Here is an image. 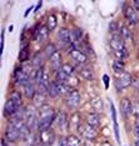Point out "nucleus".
Returning a JSON list of instances; mask_svg holds the SVG:
<instances>
[{
  "mask_svg": "<svg viewBox=\"0 0 139 146\" xmlns=\"http://www.w3.org/2000/svg\"><path fill=\"white\" fill-rule=\"evenodd\" d=\"M61 70L64 71L68 76H73V74H74V71H75V69L73 68V65H70V64H63Z\"/></svg>",
  "mask_w": 139,
  "mask_h": 146,
  "instance_id": "nucleus-35",
  "label": "nucleus"
},
{
  "mask_svg": "<svg viewBox=\"0 0 139 146\" xmlns=\"http://www.w3.org/2000/svg\"><path fill=\"white\" fill-rule=\"evenodd\" d=\"M124 16L129 21V24H132V25H137L139 23V16L137 14V10L130 5H128L124 8Z\"/></svg>",
  "mask_w": 139,
  "mask_h": 146,
  "instance_id": "nucleus-5",
  "label": "nucleus"
},
{
  "mask_svg": "<svg viewBox=\"0 0 139 146\" xmlns=\"http://www.w3.org/2000/svg\"><path fill=\"white\" fill-rule=\"evenodd\" d=\"M112 117H113L114 124H117V112H115V108L113 104H112Z\"/></svg>",
  "mask_w": 139,
  "mask_h": 146,
  "instance_id": "nucleus-40",
  "label": "nucleus"
},
{
  "mask_svg": "<svg viewBox=\"0 0 139 146\" xmlns=\"http://www.w3.org/2000/svg\"><path fill=\"white\" fill-rule=\"evenodd\" d=\"M14 78H15V82L19 85H25L30 81L29 75L23 70V68H16V70L14 72Z\"/></svg>",
  "mask_w": 139,
  "mask_h": 146,
  "instance_id": "nucleus-10",
  "label": "nucleus"
},
{
  "mask_svg": "<svg viewBox=\"0 0 139 146\" xmlns=\"http://www.w3.org/2000/svg\"><path fill=\"white\" fill-rule=\"evenodd\" d=\"M67 145L68 146H82V141L78 136L75 135H69L67 137Z\"/></svg>",
  "mask_w": 139,
  "mask_h": 146,
  "instance_id": "nucleus-30",
  "label": "nucleus"
},
{
  "mask_svg": "<svg viewBox=\"0 0 139 146\" xmlns=\"http://www.w3.org/2000/svg\"><path fill=\"white\" fill-rule=\"evenodd\" d=\"M132 79H133V76L129 74V72L122 74L117 80H115V88H117V91L119 92V91L124 90L125 88H128L129 85H132Z\"/></svg>",
  "mask_w": 139,
  "mask_h": 146,
  "instance_id": "nucleus-3",
  "label": "nucleus"
},
{
  "mask_svg": "<svg viewBox=\"0 0 139 146\" xmlns=\"http://www.w3.org/2000/svg\"><path fill=\"white\" fill-rule=\"evenodd\" d=\"M48 35H49V30L46 26H41V28H38L34 33V40L38 41V42H41L44 41L45 39H48Z\"/></svg>",
  "mask_w": 139,
  "mask_h": 146,
  "instance_id": "nucleus-14",
  "label": "nucleus"
},
{
  "mask_svg": "<svg viewBox=\"0 0 139 146\" xmlns=\"http://www.w3.org/2000/svg\"><path fill=\"white\" fill-rule=\"evenodd\" d=\"M133 5H134V9L137 11H139V0H135V1H133Z\"/></svg>",
  "mask_w": 139,
  "mask_h": 146,
  "instance_id": "nucleus-42",
  "label": "nucleus"
},
{
  "mask_svg": "<svg viewBox=\"0 0 139 146\" xmlns=\"http://www.w3.org/2000/svg\"><path fill=\"white\" fill-rule=\"evenodd\" d=\"M114 56L117 58V60L119 61H125L129 58V51L127 50V48L123 49V50H119V51H114Z\"/></svg>",
  "mask_w": 139,
  "mask_h": 146,
  "instance_id": "nucleus-29",
  "label": "nucleus"
},
{
  "mask_svg": "<svg viewBox=\"0 0 139 146\" xmlns=\"http://www.w3.org/2000/svg\"><path fill=\"white\" fill-rule=\"evenodd\" d=\"M134 146H139V137H137V140L134 141Z\"/></svg>",
  "mask_w": 139,
  "mask_h": 146,
  "instance_id": "nucleus-46",
  "label": "nucleus"
},
{
  "mask_svg": "<svg viewBox=\"0 0 139 146\" xmlns=\"http://www.w3.org/2000/svg\"><path fill=\"white\" fill-rule=\"evenodd\" d=\"M80 101H82L80 94H79V91L75 90V89H73L69 94L65 95V104H67V106H69V108H72V109L78 108V106L80 105Z\"/></svg>",
  "mask_w": 139,
  "mask_h": 146,
  "instance_id": "nucleus-1",
  "label": "nucleus"
},
{
  "mask_svg": "<svg viewBox=\"0 0 139 146\" xmlns=\"http://www.w3.org/2000/svg\"><path fill=\"white\" fill-rule=\"evenodd\" d=\"M41 4H43V3H41V1H39V3H38V5H36V9H35V11H36V10H38V9H40V6H41Z\"/></svg>",
  "mask_w": 139,
  "mask_h": 146,
  "instance_id": "nucleus-45",
  "label": "nucleus"
},
{
  "mask_svg": "<svg viewBox=\"0 0 139 146\" xmlns=\"http://www.w3.org/2000/svg\"><path fill=\"white\" fill-rule=\"evenodd\" d=\"M69 78H70V76H68L63 70H59V71L55 72V80L54 81H57L58 84H67Z\"/></svg>",
  "mask_w": 139,
  "mask_h": 146,
  "instance_id": "nucleus-27",
  "label": "nucleus"
},
{
  "mask_svg": "<svg viewBox=\"0 0 139 146\" xmlns=\"http://www.w3.org/2000/svg\"><path fill=\"white\" fill-rule=\"evenodd\" d=\"M55 122H57V126L59 129H64L67 125H69V120L68 116L64 111H60L59 114L55 116Z\"/></svg>",
  "mask_w": 139,
  "mask_h": 146,
  "instance_id": "nucleus-18",
  "label": "nucleus"
},
{
  "mask_svg": "<svg viewBox=\"0 0 139 146\" xmlns=\"http://www.w3.org/2000/svg\"><path fill=\"white\" fill-rule=\"evenodd\" d=\"M80 114H78V112H75V114H73L70 116V119H69V126H70L72 129H74V130H79V127H80Z\"/></svg>",
  "mask_w": 139,
  "mask_h": 146,
  "instance_id": "nucleus-22",
  "label": "nucleus"
},
{
  "mask_svg": "<svg viewBox=\"0 0 139 146\" xmlns=\"http://www.w3.org/2000/svg\"><path fill=\"white\" fill-rule=\"evenodd\" d=\"M49 62H50L51 69L55 72L59 71V70H61V68H63V65H61V54L59 51H57L50 59H49Z\"/></svg>",
  "mask_w": 139,
  "mask_h": 146,
  "instance_id": "nucleus-12",
  "label": "nucleus"
},
{
  "mask_svg": "<svg viewBox=\"0 0 139 146\" xmlns=\"http://www.w3.org/2000/svg\"><path fill=\"white\" fill-rule=\"evenodd\" d=\"M132 86H133L134 89H137V90H139V78L138 76H134V78L132 79Z\"/></svg>",
  "mask_w": 139,
  "mask_h": 146,
  "instance_id": "nucleus-38",
  "label": "nucleus"
},
{
  "mask_svg": "<svg viewBox=\"0 0 139 146\" xmlns=\"http://www.w3.org/2000/svg\"><path fill=\"white\" fill-rule=\"evenodd\" d=\"M79 132L82 134V136H84L87 140H94V139H97L98 136V131L95 130V127H93L89 124H82L80 127H79Z\"/></svg>",
  "mask_w": 139,
  "mask_h": 146,
  "instance_id": "nucleus-4",
  "label": "nucleus"
},
{
  "mask_svg": "<svg viewBox=\"0 0 139 146\" xmlns=\"http://www.w3.org/2000/svg\"><path fill=\"white\" fill-rule=\"evenodd\" d=\"M57 52V48H55V45L54 44H49V45H46L45 46V49H44V54L46 58H49L50 59L53 55Z\"/></svg>",
  "mask_w": 139,
  "mask_h": 146,
  "instance_id": "nucleus-32",
  "label": "nucleus"
},
{
  "mask_svg": "<svg viewBox=\"0 0 139 146\" xmlns=\"http://www.w3.org/2000/svg\"><path fill=\"white\" fill-rule=\"evenodd\" d=\"M38 114H39V119H43V117H48V116H53L55 115L54 114V109L51 108L50 105H43L38 109Z\"/></svg>",
  "mask_w": 139,
  "mask_h": 146,
  "instance_id": "nucleus-17",
  "label": "nucleus"
},
{
  "mask_svg": "<svg viewBox=\"0 0 139 146\" xmlns=\"http://www.w3.org/2000/svg\"><path fill=\"white\" fill-rule=\"evenodd\" d=\"M109 45H110V48L113 49V52H114V51H119V50H123V49H125L124 40L122 39L120 34H114V35H112L110 40H109Z\"/></svg>",
  "mask_w": 139,
  "mask_h": 146,
  "instance_id": "nucleus-6",
  "label": "nucleus"
},
{
  "mask_svg": "<svg viewBox=\"0 0 139 146\" xmlns=\"http://www.w3.org/2000/svg\"><path fill=\"white\" fill-rule=\"evenodd\" d=\"M55 116H57V115H53V116H48V117L39 119L36 129H38V130L40 131V132L44 131V130H48V129H50L51 125H53V122L55 121Z\"/></svg>",
  "mask_w": 139,
  "mask_h": 146,
  "instance_id": "nucleus-11",
  "label": "nucleus"
},
{
  "mask_svg": "<svg viewBox=\"0 0 139 146\" xmlns=\"http://www.w3.org/2000/svg\"><path fill=\"white\" fill-rule=\"evenodd\" d=\"M9 99L14 102V104L18 106V108H21V104H23V99H21V94L19 92L18 90H14L10 92V96H9Z\"/></svg>",
  "mask_w": 139,
  "mask_h": 146,
  "instance_id": "nucleus-23",
  "label": "nucleus"
},
{
  "mask_svg": "<svg viewBox=\"0 0 139 146\" xmlns=\"http://www.w3.org/2000/svg\"><path fill=\"white\" fill-rule=\"evenodd\" d=\"M20 137H21L20 129H18L15 125H13L11 122H9V125L6 126V130H5V139L9 142H15Z\"/></svg>",
  "mask_w": 139,
  "mask_h": 146,
  "instance_id": "nucleus-2",
  "label": "nucleus"
},
{
  "mask_svg": "<svg viewBox=\"0 0 139 146\" xmlns=\"http://www.w3.org/2000/svg\"><path fill=\"white\" fill-rule=\"evenodd\" d=\"M119 34H120L122 39H123L124 41L132 40V31H130V29H128V26L122 25L120 26V30H119Z\"/></svg>",
  "mask_w": 139,
  "mask_h": 146,
  "instance_id": "nucleus-26",
  "label": "nucleus"
},
{
  "mask_svg": "<svg viewBox=\"0 0 139 146\" xmlns=\"http://www.w3.org/2000/svg\"><path fill=\"white\" fill-rule=\"evenodd\" d=\"M87 124H89L93 127H98L100 125V115L98 112H90V114L87 115Z\"/></svg>",
  "mask_w": 139,
  "mask_h": 146,
  "instance_id": "nucleus-16",
  "label": "nucleus"
},
{
  "mask_svg": "<svg viewBox=\"0 0 139 146\" xmlns=\"http://www.w3.org/2000/svg\"><path fill=\"white\" fill-rule=\"evenodd\" d=\"M100 146H112V145L109 144V142H107V141H105V142H103V144H102Z\"/></svg>",
  "mask_w": 139,
  "mask_h": 146,
  "instance_id": "nucleus-47",
  "label": "nucleus"
},
{
  "mask_svg": "<svg viewBox=\"0 0 139 146\" xmlns=\"http://www.w3.org/2000/svg\"><path fill=\"white\" fill-rule=\"evenodd\" d=\"M69 56L77 62L78 65H84L85 62L88 61V56L83 52L80 49H75V50H72L69 52Z\"/></svg>",
  "mask_w": 139,
  "mask_h": 146,
  "instance_id": "nucleus-9",
  "label": "nucleus"
},
{
  "mask_svg": "<svg viewBox=\"0 0 139 146\" xmlns=\"http://www.w3.org/2000/svg\"><path fill=\"white\" fill-rule=\"evenodd\" d=\"M1 146H9V144L6 145V142H5V139H1Z\"/></svg>",
  "mask_w": 139,
  "mask_h": 146,
  "instance_id": "nucleus-44",
  "label": "nucleus"
},
{
  "mask_svg": "<svg viewBox=\"0 0 139 146\" xmlns=\"http://www.w3.org/2000/svg\"><path fill=\"white\" fill-rule=\"evenodd\" d=\"M48 94L50 98H57V96L61 95L60 92V86L57 81H53L50 82V85H49V90H48Z\"/></svg>",
  "mask_w": 139,
  "mask_h": 146,
  "instance_id": "nucleus-21",
  "label": "nucleus"
},
{
  "mask_svg": "<svg viewBox=\"0 0 139 146\" xmlns=\"http://www.w3.org/2000/svg\"><path fill=\"white\" fill-rule=\"evenodd\" d=\"M31 9H33V6H29V8H28V10L25 11V14H24V15H25V16H28V15H29V13L31 11Z\"/></svg>",
  "mask_w": 139,
  "mask_h": 146,
  "instance_id": "nucleus-43",
  "label": "nucleus"
},
{
  "mask_svg": "<svg viewBox=\"0 0 139 146\" xmlns=\"http://www.w3.org/2000/svg\"><path fill=\"white\" fill-rule=\"evenodd\" d=\"M90 105H92V108L94 109L95 111H100L102 109H103V101H102L100 98H94L92 100Z\"/></svg>",
  "mask_w": 139,
  "mask_h": 146,
  "instance_id": "nucleus-31",
  "label": "nucleus"
},
{
  "mask_svg": "<svg viewBox=\"0 0 139 146\" xmlns=\"http://www.w3.org/2000/svg\"><path fill=\"white\" fill-rule=\"evenodd\" d=\"M45 94L43 92H36L35 96H34V106L36 108H40V106L45 105Z\"/></svg>",
  "mask_w": 139,
  "mask_h": 146,
  "instance_id": "nucleus-28",
  "label": "nucleus"
},
{
  "mask_svg": "<svg viewBox=\"0 0 139 146\" xmlns=\"http://www.w3.org/2000/svg\"><path fill=\"white\" fill-rule=\"evenodd\" d=\"M120 111L124 117H128L129 114H132V102L128 98H123L120 101Z\"/></svg>",
  "mask_w": 139,
  "mask_h": 146,
  "instance_id": "nucleus-15",
  "label": "nucleus"
},
{
  "mask_svg": "<svg viewBox=\"0 0 139 146\" xmlns=\"http://www.w3.org/2000/svg\"><path fill=\"white\" fill-rule=\"evenodd\" d=\"M18 109H19L18 106H16L14 102L9 99V100L5 102V105H4V116H13L16 112Z\"/></svg>",
  "mask_w": 139,
  "mask_h": 146,
  "instance_id": "nucleus-20",
  "label": "nucleus"
},
{
  "mask_svg": "<svg viewBox=\"0 0 139 146\" xmlns=\"http://www.w3.org/2000/svg\"><path fill=\"white\" fill-rule=\"evenodd\" d=\"M40 140H41L43 144L51 146L53 144H54V141L57 140V139H55V132H54V130L50 127V129H48V130L41 131L40 132Z\"/></svg>",
  "mask_w": 139,
  "mask_h": 146,
  "instance_id": "nucleus-8",
  "label": "nucleus"
},
{
  "mask_svg": "<svg viewBox=\"0 0 139 146\" xmlns=\"http://www.w3.org/2000/svg\"><path fill=\"white\" fill-rule=\"evenodd\" d=\"M119 25L117 24L115 21H112L110 24H109V31L112 33V35H114V34H119Z\"/></svg>",
  "mask_w": 139,
  "mask_h": 146,
  "instance_id": "nucleus-36",
  "label": "nucleus"
},
{
  "mask_svg": "<svg viewBox=\"0 0 139 146\" xmlns=\"http://www.w3.org/2000/svg\"><path fill=\"white\" fill-rule=\"evenodd\" d=\"M58 25V20H57V16L54 14H50L48 15V18H46V28H48L49 31H53L55 28H57Z\"/></svg>",
  "mask_w": 139,
  "mask_h": 146,
  "instance_id": "nucleus-25",
  "label": "nucleus"
},
{
  "mask_svg": "<svg viewBox=\"0 0 139 146\" xmlns=\"http://www.w3.org/2000/svg\"><path fill=\"white\" fill-rule=\"evenodd\" d=\"M41 146H50V145H45V144H43Z\"/></svg>",
  "mask_w": 139,
  "mask_h": 146,
  "instance_id": "nucleus-48",
  "label": "nucleus"
},
{
  "mask_svg": "<svg viewBox=\"0 0 139 146\" xmlns=\"http://www.w3.org/2000/svg\"><path fill=\"white\" fill-rule=\"evenodd\" d=\"M58 40L61 41L63 44H68L70 45L72 44V34H70V30L67 28H61L58 33Z\"/></svg>",
  "mask_w": 139,
  "mask_h": 146,
  "instance_id": "nucleus-13",
  "label": "nucleus"
},
{
  "mask_svg": "<svg viewBox=\"0 0 139 146\" xmlns=\"http://www.w3.org/2000/svg\"><path fill=\"white\" fill-rule=\"evenodd\" d=\"M78 74L80 78L85 79V80H93L94 79V70L92 69V66L89 65H79V69H78Z\"/></svg>",
  "mask_w": 139,
  "mask_h": 146,
  "instance_id": "nucleus-7",
  "label": "nucleus"
},
{
  "mask_svg": "<svg viewBox=\"0 0 139 146\" xmlns=\"http://www.w3.org/2000/svg\"><path fill=\"white\" fill-rule=\"evenodd\" d=\"M133 132H134V135L137 136V137H139V117H137V120H135Z\"/></svg>",
  "mask_w": 139,
  "mask_h": 146,
  "instance_id": "nucleus-39",
  "label": "nucleus"
},
{
  "mask_svg": "<svg viewBox=\"0 0 139 146\" xmlns=\"http://www.w3.org/2000/svg\"><path fill=\"white\" fill-rule=\"evenodd\" d=\"M112 68H113V71H114L117 75H119V76L125 72V71H124L125 65H124V62H123V61L114 60V61H113V65H112Z\"/></svg>",
  "mask_w": 139,
  "mask_h": 146,
  "instance_id": "nucleus-24",
  "label": "nucleus"
},
{
  "mask_svg": "<svg viewBox=\"0 0 139 146\" xmlns=\"http://www.w3.org/2000/svg\"><path fill=\"white\" fill-rule=\"evenodd\" d=\"M43 61H44V59H43V56H41V54H36L35 56H34V59H33V66L34 68H36V69H40V68H43Z\"/></svg>",
  "mask_w": 139,
  "mask_h": 146,
  "instance_id": "nucleus-33",
  "label": "nucleus"
},
{
  "mask_svg": "<svg viewBox=\"0 0 139 146\" xmlns=\"http://www.w3.org/2000/svg\"><path fill=\"white\" fill-rule=\"evenodd\" d=\"M29 60V50H28V46L23 48L20 52H19V61L20 62H25Z\"/></svg>",
  "mask_w": 139,
  "mask_h": 146,
  "instance_id": "nucleus-34",
  "label": "nucleus"
},
{
  "mask_svg": "<svg viewBox=\"0 0 139 146\" xmlns=\"http://www.w3.org/2000/svg\"><path fill=\"white\" fill-rule=\"evenodd\" d=\"M132 114H133L135 117H139V101L135 100L133 104H132Z\"/></svg>",
  "mask_w": 139,
  "mask_h": 146,
  "instance_id": "nucleus-37",
  "label": "nucleus"
},
{
  "mask_svg": "<svg viewBox=\"0 0 139 146\" xmlns=\"http://www.w3.org/2000/svg\"><path fill=\"white\" fill-rule=\"evenodd\" d=\"M23 91H24L25 98H28V99H34L35 94L38 92V91H36V89H35V86H34V84L31 82V80L29 81L28 84L24 85V89H23Z\"/></svg>",
  "mask_w": 139,
  "mask_h": 146,
  "instance_id": "nucleus-19",
  "label": "nucleus"
},
{
  "mask_svg": "<svg viewBox=\"0 0 139 146\" xmlns=\"http://www.w3.org/2000/svg\"><path fill=\"white\" fill-rule=\"evenodd\" d=\"M103 80H104L105 88H108V84H109V76H108V75H104V76H103Z\"/></svg>",
  "mask_w": 139,
  "mask_h": 146,
  "instance_id": "nucleus-41",
  "label": "nucleus"
}]
</instances>
